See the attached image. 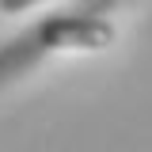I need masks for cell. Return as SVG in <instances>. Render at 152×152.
I'll use <instances>...</instances> for the list:
<instances>
[{"label":"cell","mask_w":152,"mask_h":152,"mask_svg":"<svg viewBox=\"0 0 152 152\" xmlns=\"http://www.w3.org/2000/svg\"><path fill=\"white\" fill-rule=\"evenodd\" d=\"M114 42V27L95 12H69V15H50L38 23L31 34L15 38L0 53V80L19 72L23 65H34L50 50H107Z\"/></svg>","instance_id":"obj_1"},{"label":"cell","mask_w":152,"mask_h":152,"mask_svg":"<svg viewBox=\"0 0 152 152\" xmlns=\"http://www.w3.org/2000/svg\"><path fill=\"white\" fill-rule=\"evenodd\" d=\"M34 4H46V0H0V12H27Z\"/></svg>","instance_id":"obj_2"}]
</instances>
